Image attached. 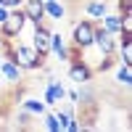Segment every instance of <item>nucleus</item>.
<instances>
[{
	"mask_svg": "<svg viewBox=\"0 0 132 132\" xmlns=\"http://www.w3.org/2000/svg\"><path fill=\"white\" fill-rule=\"evenodd\" d=\"M50 35L53 29L45 24V21H40V24H32V48H35L37 53H42V56H50Z\"/></svg>",
	"mask_w": 132,
	"mask_h": 132,
	"instance_id": "nucleus-3",
	"label": "nucleus"
},
{
	"mask_svg": "<svg viewBox=\"0 0 132 132\" xmlns=\"http://www.w3.org/2000/svg\"><path fill=\"white\" fill-rule=\"evenodd\" d=\"M27 24H29V21H27V16H24V11H21V8H11L8 16H5V21L0 24V37H5V40H16L21 32H24Z\"/></svg>",
	"mask_w": 132,
	"mask_h": 132,
	"instance_id": "nucleus-1",
	"label": "nucleus"
},
{
	"mask_svg": "<svg viewBox=\"0 0 132 132\" xmlns=\"http://www.w3.org/2000/svg\"><path fill=\"white\" fill-rule=\"evenodd\" d=\"M42 101H45V106H58L61 101H66V87L56 79V77H50L48 85H45V90H42Z\"/></svg>",
	"mask_w": 132,
	"mask_h": 132,
	"instance_id": "nucleus-5",
	"label": "nucleus"
},
{
	"mask_svg": "<svg viewBox=\"0 0 132 132\" xmlns=\"http://www.w3.org/2000/svg\"><path fill=\"white\" fill-rule=\"evenodd\" d=\"M114 77H116V82H119V85H124V87H132V66H127V63H119Z\"/></svg>",
	"mask_w": 132,
	"mask_h": 132,
	"instance_id": "nucleus-13",
	"label": "nucleus"
},
{
	"mask_svg": "<svg viewBox=\"0 0 132 132\" xmlns=\"http://www.w3.org/2000/svg\"><path fill=\"white\" fill-rule=\"evenodd\" d=\"M0 3H3V0H0Z\"/></svg>",
	"mask_w": 132,
	"mask_h": 132,
	"instance_id": "nucleus-22",
	"label": "nucleus"
},
{
	"mask_svg": "<svg viewBox=\"0 0 132 132\" xmlns=\"http://www.w3.org/2000/svg\"><path fill=\"white\" fill-rule=\"evenodd\" d=\"M98 24H101L106 32H108V35H119V29H122V16H119V13H106V16H101V19H98Z\"/></svg>",
	"mask_w": 132,
	"mask_h": 132,
	"instance_id": "nucleus-10",
	"label": "nucleus"
},
{
	"mask_svg": "<svg viewBox=\"0 0 132 132\" xmlns=\"http://www.w3.org/2000/svg\"><path fill=\"white\" fill-rule=\"evenodd\" d=\"M93 37H95V21L90 19H79L71 29V45L74 48H93Z\"/></svg>",
	"mask_w": 132,
	"mask_h": 132,
	"instance_id": "nucleus-2",
	"label": "nucleus"
},
{
	"mask_svg": "<svg viewBox=\"0 0 132 132\" xmlns=\"http://www.w3.org/2000/svg\"><path fill=\"white\" fill-rule=\"evenodd\" d=\"M50 53L56 56L58 61H69V48H66V42H63V37L58 35V32H53L50 35Z\"/></svg>",
	"mask_w": 132,
	"mask_h": 132,
	"instance_id": "nucleus-9",
	"label": "nucleus"
},
{
	"mask_svg": "<svg viewBox=\"0 0 132 132\" xmlns=\"http://www.w3.org/2000/svg\"><path fill=\"white\" fill-rule=\"evenodd\" d=\"M21 11H24L29 24L45 21V5H42V0H24V3H21Z\"/></svg>",
	"mask_w": 132,
	"mask_h": 132,
	"instance_id": "nucleus-6",
	"label": "nucleus"
},
{
	"mask_svg": "<svg viewBox=\"0 0 132 132\" xmlns=\"http://www.w3.org/2000/svg\"><path fill=\"white\" fill-rule=\"evenodd\" d=\"M45 19H53V21H61L66 16V5L61 3V0H45Z\"/></svg>",
	"mask_w": 132,
	"mask_h": 132,
	"instance_id": "nucleus-11",
	"label": "nucleus"
},
{
	"mask_svg": "<svg viewBox=\"0 0 132 132\" xmlns=\"http://www.w3.org/2000/svg\"><path fill=\"white\" fill-rule=\"evenodd\" d=\"M85 19H90V21H98L101 16L108 13V0H85Z\"/></svg>",
	"mask_w": 132,
	"mask_h": 132,
	"instance_id": "nucleus-7",
	"label": "nucleus"
},
{
	"mask_svg": "<svg viewBox=\"0 0 132 132\" xmlns=\"http://www.w3.org/2000/svg\"><path fill=\"white\" fill-rule=\"evenodd\" d=\"M122 16V29H119V35H132V11L129 13H119Z\"/></svg>",
	"mask_w": 132,
	"mask_h": 132,
	"instance_id": "nucleus-15",
	"label": "nucleus"
},
{
	"mask_svg": "<svg viewBox=\"0 0 132 132\" xmlns=\"http://www.w3.org/2000/svg\"><path fill=\"white\" fill-rule=\"evenodd\" d=\"M66 98H69L71 103H77L79 101V90H66Z\"/></svg>",
	"mask_w": 132,
	"mask_h": 132,
	"instance_id": "nucleus-18",
	"label": "nucleus"
},
{
	"mask_svg": "<svg viewBox=\"0 0 132 132\" xmlns=\"http://www.w3.org/2000/svg\"><path fill=\"white\" fill-rule=\"evenodd\" d=\"M8 11H11V8H5L3 3H0V24H3V21H5V16H8Z\"/></svg>",
	"mask_w": 132,
	"mask_h": 132,
	"instance_id": "nucleus-19",
	"label": "nucleus"
},
{
	"mask_svg": "<svg viewBox=\"0 0 132 132\" xmlns=\"http://www.w3.org/2000/svg\"><path fill=\"white\" fill-rule=\"evenodd\" d=\"M0 48H3V37H0Z\"/></svg>",
	"mask_w": 132,
	"mask_h": 132,
	"instance_id": "nucleus-20",
	"label": "nucleus"
},
{
	"mask_svg": "<svg viewBox=\"0 0 132 132\" xmlns=\"http://www.w3.org/2000/svg\"><path fill=\"white\" fill-rule=\"evenodd\" d=\"M132 11V0H119V11L116 13H129Z\"/></svg>",
	"mask_w": 132,
	"mask_h": 132,
	"instance_id": "nucleus-16",
	"label": "nucleus"
},
{
	"mask_svg": "<svg viewBox=\"0 0 132 132\" xmlns=\"http://www.w3.org/2000/svg\"><path fill=\"white\" fill-rule=\"evenodd\" d=\"M21 108H24V111H29L32 116H42V114L48 111L45 101H37V98H21Z\"/></svg>",
	"mask_w": 132,
	"mask_h": 132,
	"instance_id": "nucleus-12",
	"label": "nucleus"
},
{
	"mask_svg": "<svg viewBox=\"0 0 132 132\" xmlns=\"http://www.w3.org/2000/svg\"><path fill=\"white\" fill-rule=\"evenodd\" d=\"M21 3H24V0H3L5 8H21Z\"/></svg>",
	"mask_w": 132,
	"mask_h": 132,
	"instance_id": "nucleus-17",
	"label": "nucleus"
},
{
	"mask_svg": "<svg viewBox=\"0 0 132 132\" xmlns=\"http://www.w3.org/2000/svg\"><path fill=\"white\" fill-rule=\"evenodd\" d=\"M21 74H24V71H21L11 58H3V61H0V77H3V79H8V82H21Z\"/></svg>",
	"mask_w": 132,
	"mask_h": 132,
	"instance_id": "nucleus-8",
	"label": "nucleus"
},
{
	"mask_svg": "<svg viewBox=\"0 0 132 132\" xmlns=\"http://www.w3.org/2000/svg\"><path fill=\"white\" fill-rule=\"evenodd\" d=\"M42 3H45V0H42Z\"/></svg>",
	"mask_w": 132,
	"mask_h": 132,
	"instance_id": "nucleus-23",
	"label": "nucleus"
},
{
	"mask_svg": "<svg viewBox=\"0 0 132 132\" xmlns=\"http://www.w3.org/2000/svg\"><path fill=\"white\" fill-rule=\"evenodd\" d=\"M42 127H45L48 132H61V124H58V119L53 111H45L42 114Z\"/></svg>",
	"mask_w": 132,
	"mask_h": 132,
	"instance_id": "nucleus-14",
	"label": "nucleus"
},
{
	"mask_svg": "<svg viewBox=\"0 0 132 132\" xmlns=\"http://www.w3.org/2000/svg\"><path fill=\"white\" fill-rule=\"evenodd\" d=\"M66 63H69L66 74H69V79H71V82H77V85H87V82H93L95 71H93V66H90V63H85L82 58H69Z\"/></svg>",
	"mask_w": 132,
	"mask_h": 132,
	"instance_id": "nucleus-4",
	"label": "nucleus"
},
{
	"mask_svg": "<svg viewBox=\"0 0 132 132\" xmlns=\"http://www.w3.org/2000/svg\"><path fill=\"white\" fill-rule=\"evenodd\" d=\"M0 61H3V56H0Z\"/></svg>",
	"mask_w": 132,
	"mask_h": 132,
	"instance_id": "nucleus-21",
	"label": "nucleus"
}]
</instances>
